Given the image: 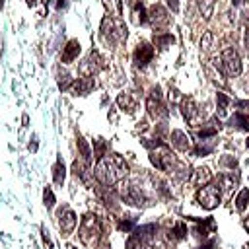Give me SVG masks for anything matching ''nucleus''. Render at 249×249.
<instances>
[{"label":"nucleus","mask_w":249,"mask_h":249,"mask_svg":"<svg viewBox=\"0 0 249 249\" xmlns=\"http://www.w3.org/2000/svg\"><path fill=\"white\" fill-rule=\"evenodd\" d=\"M128 171V165L126 161L119 156V154H105L103 158L97 160L95 163V169H93V175L95 179L103 185V187H113L117 181H121Z\"/></svg>","instance_id":"f257e3e1"},{"label":"nucleus","mask_w":249,"mask_h":249,"mask_svg":"<svg viewBox=\"0 0 249 249\" xmlns=\"http://www.w3.org/2000/svg\"><path fill=\"white\" fill-rule=\"evenodd\" d=\"M101 39L107 43V45H115V43H123L128 35L126 31V25L121 18H113V16H105L103 21H101Z\"/></svg>","instance_id":"f03ea898"},{"label":"nucleus","mask_w":249,"mask_h":249,"mask_svg":"<svg viewBox=\"0 0 249 249\" xmlns=\"http://www.w3.org/2000/svg\"><path fill=\"white\" fill-rule=\"evenodd\" d=\"M78 235H80V239H82L84 245H88V247H91V249L97 247V241H99V237H101V226H99V220H97L95 214L89 212V214H86V216L82 218Z\"/></svg>","instance_id":"7ed1b4c3"},{"label":"nucleus","mask_w":249,"mask_h":249,"mask_svg":"<svg viewBox=\"0 0 249 249\" xmlns=\"http://www.w3.org/2000/svg\"><path fill=\"white\" fill-rule=\"evenodd\" d=\"M150 161L156 165V169L167 171V173H171L173 167H175V158H173L171 150H169L163 142L156 144V148L150 150Z\"/></svg>","instance_id":"20e7f679"},{"label":"nucleus","mask_w":249,"mask_h":249,"mask_svg":"<svg viewBox=\"0 0 249 249\" xmlns=\"http://www.w3.org/2000/svg\"><path fill=\"white\" fill-rule=\"evenodd\" d=\"M220 198H222V189H220L218 183H208V185H204V187L196 193L198 204H200L202 208H206V210L216 208V206L220 204Z\"/></svg>","instance_id":"39448f33"},{"label":"nucleus","mask_w":249,"mask_h":249,"mask_svg":"<svg viewBox=\"0 0 249 249\" xmlns=\"http://www.w3.org/2000/svg\"><path fill=\"white\" fill-rule=\"evenodd\" d=\"M220 64H222L224 74H228V76H239L241 74V58H239L235 49H230V47L224 49L220 54Z\"/></svg>","instance_id":"423d86ee"},{"label":"nucleus","mask_w":249,"mask_h":249,"mask_svg":"<svg viewBox=\"0 0 249 249\" xmlns=\"http://www.w3.org/2000/svg\"><path fill=\"white\" fill-rule=\"evenodd\" d=\"M146 109H148L150 117H154V119H165L167 117V107L163 103V97H161V91L158 86L152 88L150 95L146 97Z\"/></svg>","instance_id":"0eeeda50"},{"label":"nucleus","mask_w":249,"mask_h":249,"mask_svg":"<svg viewBox=\"0 0 249 249\" xmlns=\"http://www.w3.org/2000/svg\"><path fill=\"white\" fill-rule=\"evenodd\" d=\"M181 113L185 117V121L191 124V126H200L202 124V111L200 107L196 105V101L193 97H183L181 101Z\"/></svg>","instance_id":"6e6552de"},{"label":"nucleus","mask_w":249,"mask_h":249,"mask_svg":"<svg viewBox=\"0 0 249 249\" xmlns=\"http://www.w3.org/2000/svg\"><path fill=\"white\" fill-rule=\"evenodd\" d=\"M103 68H105V60L101 58V54L97 51H89V54L80 62V74L82 76H89L91 78L93 74H97Z\"/></svg>","instance_id":"1a4fd4ad"},{"label":"nucleus","mask_w":249,"mask_h":249,"mask_svg":"<svg viewBox=\"0 0 249 249\" xmlns=\"http://www.w3.org/2000/svg\"><path fill=\"white\" fill-rule=\"evenodd\" d=\"M78 224V218H76V212L68 206H62L58 210V228H60V235H70L74 231Z\"/></svg>","instance_id":"9d476101"},{"label":"nucleus","mask_w":249,"mask_h":249,"mask_svg":"<svg viewBox=\"0 0 249 249\" xmlns=\"http://www.w3.org/2000/svg\"><path fill=\"white\" fill-rule=\"evenodd\" d=\"M121 196H123V200L126 202V204H132V206H144L146 202H150L148 200V196L144 195V191L140 189V187H136V185H126L123 191H121Z\"/></svg>","instance_id":"9b49d317"},{"label":"nucleus","mask_w":249,"mask_h":249,"mask_svg":"<svg viewBox=\"0 0 249 249\" xmlns=\"http://www.w3.org/2000/svg\"><path fill=\"white\" fill-rule=\"evenodd\" d=\"M148 21L154 25V27H167L171 18H169V12L161 6V4H154L148 12Z\"/></svg>","instance_id":"f8f14e48"},{"label":"nucleus","mask_w":249,"mask_h":249,"mask_svg":"<svg viewBox=\"0 0 249 249\" xmlns=\"http://www.w3.org/2000/svg\"><path fill=\"white\" fill-rule=\"evenodd\" d=\"M152 56H154V47L148 45V43H138V47L134 49V54H132L134 64L140 66V68H144L152 60Z\"/></svg>","instance_id":"ddd939ff"},{"label":"nucleus","mask_w":249,"mask_h":249,"mask_svg":"<svg viewBox=\"0 0 249 249\" xmlns=\"http://www.w3.org/2000/svg\"><path fill=\"white\" fill-rule=\"evenodd\" d=\"M93 88H95L93 78H89V76H82V78L74 80V84H72L70 91H72L74 95H88V93H91V89H93Z\"/></svg>","instance_id":"4468645a"},{"label":"nucleus","mask_w":249,"mask_h":249,"mask_svg":"<svg viewBox=\"0 0 249 249\" xmlns=\"http://www.w3.org/2000/svg\"><path fill=\"white\" fill-rule=\"evenodd\" d=\"M171 146H173L175 150H179V152L191 150V138H189V134H185V132L179 130V128L171 130Z\"/></svg>","instance_id":"2eb2a0df"},{"label":"nucleus","mask_w":249,"mask_h":249,"mask_svg":"<svg viewBox=\"0 0 249 249\" xmlns=\"http://www.w3.org/2000/svg\"><path fill=\"white\" fill-rule=\"evenodd\" d=\"M210 181H212V173H210L208 167H196V169L193 171V175H191V183H193L195 187H204V185H208Z\"/></svg>","instance_id":"dca6fc26"},{"label":"nucleus","mask_w":249,"mask_h":249,"mask_svg":"<svg viewBox=\"0 0 249 249\" xmlns=\"http://www.w3.org/2000/svg\"><path fill=\"white\" fill-rule=\"evenodd\" d=\"M78 54H80V43H78L76 39H70V41L66 43L64 51H62V62L68 64V62H72L74 58H78Z\"/></svg>","instance_id":"f3484780"},{"label":"nucleus","mask_w":249,"mask_h":249,"mask_svg":"<svg viewBox=\"0 0 249 249\" xmlns=\"http://www.w3.org/2000/svg\"><path fill=\"white\" fill-rule=\"evenodd\" d=\"M237 183H239V175L237 173H224V175H220V181H218V185H220V189L224 193H231L237 187Z\"/></svg>","instance_id":"a211bd4d"},{"label":"nucleus","mask_w":249,"mask_h":249,"mask_svg":"<svg viewBox=\"0 0 249 249\" xmlns=\"http://www.w3.org/2000/svg\"><path fill=\"white\" fill-rule=\"evenodd\" d=\"M117 105H119L123 111H126V113H132V111L136 109V99H134L130 93L123 91V93H119V97H117Z\"/></svg>","instance_id":"6ab92c4d"},{"label":"nucleus","mask_w":249,"mask_h":249,"mask_svg":"<svg viewBox=\"0 0 249 249\" xmlns=\"http://www.w3.org/2000/svg\"><path fill=\"white\" fill-rule=\"evenodd\" d=\"M230 124H231L233 128H239V130H247V132H249V113L237 111V113L230 119Z\"/></svg>","instance_id":"aec40b11"},{"label":"nucleus","mask_w":249,"mask_h":249,"mask_svg":"<svg viewBox=\"0 0 249 249\" xmlns=\"http://www.w3.org/2000/svg\"><path fill=\"white\" fill-rule=\"evenodd\" d=\"M132 21L136 23V25H142V23H146L148 21V14H146V10H144V2H136L134 4V8H132Z\"/></svg>","instance_id":"412c9836"},{"label":"nucleus","mask_w":249,"mask_h":249,"mask_svg":"<svg viewBox=\"0 0 249 249\" xmlns=\"http://www.w3.org/2000/svg\"><path fill=\"white\" fill-rule=\"evenodd\" d=\"M214 146H216V142H214V138H206V140H198V144L195 146V156H208L212 150H214Z\"/></svg>","instance_id":"4be33fe9"},{"label":"nucleus","mask_w":249,"mask_h":249,"mask_svg":"<svg viewBox=\"0 0 249 249\" xmlns=\"http://www.w3.org/2000/svg\"><path fill=\"white\" fill-rule=\"evenodd\" d=\"M64 177H66V167H64L62 160L58 158L56 163L53 165V179H54L56 185H62V183H64Z\"/></svg>","instance_id":"5701e85b"},{"label":"nucleus","mask_w":249,"mask_h":249,"mask_svg":"<svg viewBox=\"0 0 249 249\" xmlns=\"http://www.w3.org/2000/svg\"><path fill=\"white\" fill-rule=\"evenodd\" d=\"M198 222V228H196V231L200 233V235H208V233H214V230H216V222L212 220V218H204V220H196Z\"/></svg>","instance_id":"b1692460"},{"label":"nucleus","mask_w":249,"mask_h":249,"mask_svg":"<svg viewBox=\"0 0 249 249\" xmlns=\"http://www.w3.org/2000/svg\"><path fill=\"white\" fill-rule=\"evenodd\" d=\"M103 4L109 10V16L121 18V14H123V0H103Z\"/></svg>","instance_id":"393cba45"},{"label":"nucleus","mask_w":249,"mask_h":249,"mask_svg":"<svg viewBox=\"0 0 249 249\" xmlns=\"http://www.w3.org/2000/svg\"><path fill=\"white\" fill-rule=\"evenodd\" d=\"M187 237V226L185 224H175L171 230H169V239H173V241H181V239H185Z\"/></svg>","instance_id":"a878e982"},{"label":"nucleus","mask_w":249,"mask_h":249,"mask_svg":"<svg viewBox=\"0 0 249 249\" xmlns=\"http://www.w3.org/2000/svg\"><path fill=\"white\" fill-rule=\"evenodd\" d=\"M173 41H175V39H173V35H171V33H156V35H154V45H156V47H160V49L169 47Z\"/></svg>","instance_id":"bb28decb"},{"label":"nucleus","mask_w":249,"mask_h":249,"mask_svg":"<svg viewBox=\"0 0 249 249\" xmlns=\"http://www.w3.org/2000/svg\"><path fill=\"white\" fill-rule=\"evenodd\" d=\"M247 206H249V189H241L235 196V208L239 212H243Z\"/></svg>","instance_id":"cd10ccee"},{"label":"nucleus","mask_w":249,"mask_h":249,"mask_svg":"<svg viewBox=\"0 0 249 249\" xmlns=\"http://www.w3.org/2000/svg\"><path fill=\"white\" fill-rule=\"evenodd\" d=\"M230 103H231V99H230V97H228L226 93H222V91H218V93H216V105H218V115H226V111H228Z\"/></svg>","instance_id":"c85d7f7f"},{"label":"nucleus","mask_w":249,"mask_h":249,"mask_svg":"<svg viewBox=\"0 0 249 249\" xmlns=\"http://www.w3.org/2000/svg\"><path fill=\"white\" fill-rule=\"evenodd\" d=\"M196 4H198V10H200V14L208 19L210 16H212V12H214V6H216V0H196Z\"/></svg>","instance_id":"c756f323"},{"label":"nucleus","mask_w":249,"mask_h":249,"mask_svg":"<svg viewBox=\"0 0 249 249\" xmlns=\"http://www.w3.org/2000/svg\"><path fill=\"white\" fill-rule=\"evenodd\" d=\"M214 41H216L214 33H212V31H206V33L202 35V39H200V47H202V51H212V49H214Z\"/></svg>","instance_id":"7c9ffc66"},{"label":"nucleus","mask_w":249,"mask_h":249,"mask_svg":"<svg viewBox=\"0 0 249 249\" xmlns=\"http://www.w3.org/2000/svg\"><path fill=\"white\" fill-rule=\"evenodd\" d=\"M78 148H80V154H82L84 161H86V163H89V161H91V150H89V146L86 144V140H84V138H80V136H78Z\"/></svg>","instance_id":"2f4dec72"},{"label":"nucleus","mask_w":249,"mask_h":249,"mask_svg":"<svg viewBox=\"0 0 249 249\" xmlns=\"http://www.w3.org/2000/svg\"><path fill=\"white\" fill-rule=\"evenodd\" d=\"M43 202H45L47 208H53L54 206V195H53L51 187H45V191H43Z\"/></svg>","instance_id":"473e14b6"},{"label":"nucleus","mask_w":249,"mask_h":249,"mask_svg":"<svg viewBox=\"0 0 249 249\" xmlns=\"http://www.w3.org/2000/svg\"><path fill=\"white\" fill-rule=\"evenodd\" d=\"M119 228H121L123 231H132V230L136 228V218H132V216H128L126 220H121V224H119Z\"/></svg>","instance_id":"72a5a7b5"},{"label":"nucleus","mask_w":249,"mask_h":249,"mask_svg":"<svg viewBox=\"0 0 249 249\" xmlns=\"http://www.w3.org/2000/svg\"><path fill=\"white\" fill-rule=\"evenodd\" d=\"M72 84H74V82H72V78H70L68 74H62V76L58 78V88H60V89H68V88H72Z\"/></svg>","instance_id":"f704fd0d"},{"label":"nucleus","mask_w":249,"mask_h":249,"mask_svg":"<svg viewBox=\"0 0 249 249\" xmlns=\"http://www.w3.org/2000/svg\"><path fill=\"white\" fill-rule=\"evenodd\" d=\"M220 163H222V165H226V167H231V169H233L237 161H235V158H233V156H224V158L220 160Z\"/></svg>","instance_id":"c9c22d12"},{"label":"nucleus","mask_w":249,"mask_h":249,"mask_svg":"<svg viewBox=\"0 0 249 249\" xmlns=\"http://www.w3.org/2000/svg\"><path fill=\"white\" fill-rule=\"evenodd\" d=\"M169 101L177 103V101H183V97L179 95V91H177V89H169Z\"/></svg>","instance_id":"e433bc0d"},{"label":"nucleus","mask_w":249,"mask_h":249,"mask_svg":"<svg viewBox=\"0 0 249 249\" xmlns=\"http://www.w3.org/2000/svg\"><path fill=\"white\" fill-rule=\"evenodd\" d=\"M235 107L241 113H249V101H235Z\"/></svg>","instance_id":"4c0bfd02"},{"label":"nucleus","mask_w":249,"mask_h":249,"mask_svg":"<svg viewBox=\"0 0 249 249\" xmlns=\"http://www.w3.org/2000/svg\"><path fill=\"white\" fill-rule=\"evenodd\" d=\"M167 2V6L173 10V12H177V8H179V0H165Z\"/></svg>","instance_id":"58836bf2"},{"label":"nucleus","mask_w":249,"mask_h":249,"mask_svg":"<svg viewBox=\"0 0 249 249\" xmlns=\"http://www.w3.org/2000/svg\"><path fill=\"white\" fill-rule=\"evenodd\" d=\"M214 245H216V241H214V239H210V241H208L206 245H202L200 249H214Z\"/></svg>","instance_id":"ea45409f"},{"label":"nucleus","mask_w":249,"mask_h":249,"mask_svg":"<svg viewBox=\"0 0 249 249\" xmlns=\"http://www.w3.org/2000/svg\"><path fill=\"white\" fill-rule=\"evenodd\" d=\"M245 47H247V53H249V25L245 27Z\"/></svg>","instance_id":"a19ab883"},{"label":"nucleus","mask_w":249,"mask_h":249,"mask_svg":"<svg viewBox=\"0 0 249 249\" xmlns=\"http://www.w3.org/2000/svg\"><path fill=\"white\" fill-rule=\"evenodd\" d=\"M37 150V142H33V144H29V152H35Z\"/></svg>","instance_id":"79ce46f5"},{"label":"nucleus","mask_w":249,"mask_h":249,"mask_svg":"<svg viewBox=\"0 0 249 249\" xmlns=\"http://www.w3.org/2000/svg\"><path fill=\"white\" fill-rule=\"evenodd\" d=\"M95 249H111V247H109V245H105V243H103V245H97V247H95Z\"/></svg>","instance_id":"37998d69"},{"label":"nucleus","mask_w":249,"mask_h":249,"mask_svg":"<svg viewBox=\"0 0 249 249\" xmlns=\"http://www.w3.org/2000/svg\"><path fill=\"white\" fill-rule=\"evenodd\" d=\"M25 2H27L29 6H33V4H35V0H25Z\"/></svg>","instance_id":"c03bdc74"},{"label":"nucleus","mask_w":249,"mask_h":249,"mask_svg":"<svg viewBox=\"0 0 249 249\" xmlns=\"http://www.w3.org/2000/svg\"><path fill=\"white\" fill-rule=\"evenodd\" d=\"M245 0H233V4H243Z\"/></svg>","instance_id":"a18cd8bd"},{"label":"nucleus","mask_w":249,"mask_h":249,"mask_svg":"<svg viewBox=\"0 0 249 249\" xmlns=\"http://www.w3.org/2000/svg\"><path fill=\"white\" fill-rule=\"evenodd\" d=\"M2 6H4V0H0V10H2Z\"/></svg>","instance_id":"49530a36"},{"label":"nucleus","mask_w":249,"mask_h":249,"mask_svg":"<svg viewBox=\"0 0 249 249\" xmlns=\"http://www.w3.org/2000/svg\"><path fill=\"white\" fill-rule=\"evenodd\" d=\"M124 2H126V4H130V2H132V0H124Z\"/></svg>","instance_id":"de8ad7c7"}]
</instances>
